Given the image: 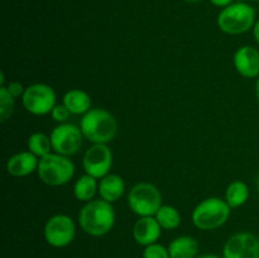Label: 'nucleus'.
Masks as SVG:
<instances>
[{
  "instance_id": "nucleus-31",
  "label": "nucleus",
  "mask_w": 259,
  "mask_h": 258,
  "mask_svg": "<svg viewBox=\"0 0 259 258\" xmlns=\"http://www.w3.org/2000/svg\"><path fill=\"white\" fill-rule=\"evenodd\" d=\"M257 189H258V191H259V175H258V179H257Z\"/></svg>"
},
{
  "instance_id": "nucleus-29",
  "label": "nucleus",
  "mask_w": 259,
  "mask_h": 258,
  "mask_svg": "<svg viewBox=\"0 0 259 258\" xmlns=\"http://www.w3.org/2000/svg\"><path fill=\"white\" fill-rule=\"evenodd\" d=\"M255 95H257V100L259 103V77L257 80V83H255Z\"/></svg>"
},
{
  "instance_id": "nucleus-1",
  "label": "nucleus",
  "mask_w": 259,
  "mask_h": 258,
  "mask_svg": "<svg viewBox=\"0 0 259 258\" xmlns=\"http://www.w3.org/2000/svg\"><path fill=\"white\" fill-rule=\"evenodd\" d=\"M115 223V212L110 202L105 200H91L86 202L78 214L81 229L93 237L108 234Z\"/></svg>"
},
{
  "instance_id": "nucleus-20",
  "label": "nucleus",
  "mask_w": 259,
  "mask_h": 258,
  "mask_svg": "<svg viewBox=\"0 0 259 258\" xmlns=\"http://www.w3.org/2000/svg\"><path fill=\"white\" fill-rule=\"evenodd\" d=\"M154 218L157 219L162 229L172 230L179 228L181 224V214L176 207L171 205H162L158 211L156 212Z\"/></svg>"
},
{
  "instance_id": "nucleus-14",
  "label": "nucleus",
  "mask_w": 259,
  "mask_h": 258,
  "mask_svg": "<svg viewBox=\"0 0 259 258\" xmlns=\"http://www.w3.org/2000/svg\"><path fill=\"white\" fill-rule=\"evenodd\" d=\"M38 163H39V158L32 152H19L8 159L7 171L14 177H24L37 171Z\"/></svg>"
},
{
  "instance_id": "nucleus-12",
  "label": "nucleus",
  "mask_w": 259,
  "mask_h": 258,
  "mask_svg": "<svg viewBox=\"0 0 259 258\" xmlns=\"http://www.w3.org/2000/svg\"><path fill=\"white\" fill-rule=\"evenodd\" d=\"M234 67L243 77L253 78L259 76V51L252 46H243L234 53Z\"/></svg>"
},
{
  "instance_id": "nucleus-28",
  "label": "nucleus",
  "mask_w": 259,
  "mask_h": 258,
  "mask_svg": "<svg viewBox=\"0 0 259 258\" xmlns=\"http://www.w3.org/2000/svg\"><path fill=\"white\" fill-rule=\"evenodd\" d=\"M199 258H222V257H220V255H217V254H211V253H206V254L200 255Z\"/></svg>"
},
{
  "instance_id": "nucleus-32",
  "label": "nucleus",
  "mask_w": 259,
  "mask_h": 258,
  "mask_svg": "<svg viewBox=\"0 0 259 258\" xmlns=\"http://www.w3.org/2000/svg\"><path fill=\"white\" fill-rule=\"evenodd\" d=\"M250 2H259V0H250Z\"/></svg>"
},
{
  "instance_id": "nucleus-4",
  "label": "nucleus",
  "mask_w": 259,
  "mask_h": 258,
  "mask_svg": "<svg viewBox=\"0 0 259 258\" xmlns=\"http://www.w3.org/2000/svg\"><path fill=\"white\" fill-rule=\"evenodd\" d=\"M38 176L40 181L50 186H62L67 184L75 175V164L67 156L51 152L39 158Z\"/></svg>"
},
{
  "instance_id": "nucleus-18",
  "label": "nucleus",
  "mask_w": 259,
  "mask_h": 258,
  "mask_svg": "<svg viewBox=\"0 0 259 258\" xmlns=\"http://www.w3.org/2000/svg\"><path fill=\"white\" fill-rule=\"evenodd\" d=\"M248 197H249V189H248L247 184L239 181V180L230 182L225 191V201L232 209L244 205Z\"/></svg>"
},
{
  "instance_id": "nucleus-9",
  "label": "nucleus",
  "mask_w": 259,
  "mask_h": 258,
  "mask_svg": "<svg viewBox=\"0 0 259 258\" xmlns=\"http://www.w3.org/2000/svg\"><path fill=\"white\" fill-rule=\"evenodd\" d=\"M83 134L75 124H58L51 133L52 149L62 156H72L80 151Z\"/></svg>"
},
{
  "instance_id": "nucleus-7",
  "label": "nucleus",
  "mask_w": 259,
  "mask_h": 258,
  "mask_svg": "<svg viewBox=\"0 0 259 258\" xmlns=\"http://www.w3.org/2000/svg\"><path fill=\"white\" fill-rule=\"evenodd\" d=\"M22 101L28 113L33 115H46L56 106V93L50 85L33 83L25 88Z\"/></svg>"
},
{
  "instance_id": "nucleus-5",
  "label": "nucleus",
  "mask_w": 259,
  "mask_h": 258,
  "mask_svg": "<svg viewBox=\"0 0 259 258\" xmlns=\"http://www.w3.org/2000/svg\"><path fill=\"white\" fill-rule=\"evenodd\" d=\"M255 10L245 3L224 8L218 17V25L227 34H242L255 24Z\"/></svg>"
},
{
  "instance_id": "nucleus-3",
  "label": "nucleus",
  "mask_w": 259,
  "mask_h": 258,
  "mask_svg": "<svg viewBox=\"0 0 259 258\" xmlns=\"http://www.w3.org/2000/svg\"><path fill=\"white\" fill-rule=\"evenodd\" d=\"M232 207L220 197L202 200L192 211V223L201 230H214L229 219Z\"/></svg>"
},
{
  "instance_id": "nucleus-6",
  "label": "nucleus",
  "mask_w": 259,
  "mask_h": 258,
  "mask_svg": "<svg viewBox=\"0 0 259 258\" xmlns=\"http://www.w3.org/2000/svg\"><path fill=\"white\" fill-rule=\"evenodd\" d=\"M128 205L138 217H154L162 206V195L154 185L141 182L129 191Z\"/></svg>"
},
{
  "instance_id": "nucleus-15",
  "label": "nucleus",
  "mask_w": 259,
  "mask_h": 258,
  "mask_svg": "<svg viewBox=\"0 0 259 258\" xmlns=\"http://www.w3.org/2000/svg\"><path fill=\"white\" fill-rule=\"evenodd\" d=\"M124 190H125V184L121 176L115 174L106 175L105 177L100 180L99 184V194L103 200L108 202H115L123 196Z\"/></svg>"
},
{
  "instance_id": "nucleus-13",
  "label": "nucleus",
  "mask_w": 259,
  "mask_h": 258,
  "mask_svg": "<svg viewBox=\"0 0 259 258\" xmlns=\"http://www.w3.org/2000/svg\"><path fill=\"white\" fill-rule=\"evenodd\" d=\"M161 225L154 217H141L133 227V238L139 245H147L157 243L161 235Z\"/></svg>"
},
{
  "instance_id": "nucleus-24",
  "label": "nucleus",
  "mask_w": 259,
  "mask_h": 258,
  "mask_svg": "<svg viewBox=\"0 0 259 258\" xmlns=\"http://www.w3.org/2000/svg\"><path fill=\"white\" fill-rule=\"evenodd\" d=\"M70 110H68L63 104L62 105H56L55 108L52 109V111H51V116H52L53 120L57 121V123L60 124L66 123L68 116H70Z\"/></svg>"
},
{
  "instance_id": "nucleus-25",
  "label": "nucleus",
  "mask_w": 259,
  "mask_h": 258,
  "mask_svg": "<svg viewBox=\"0 0 259 258\" xmlns=\"http://www.w3.org/2000/svg\"><path fill=\"white\" fill-rule=\"evenodd\" d=\"M7 89L8 91H9L10 95H12L14 99L19 98V96H23V94H24V90H25L19 81H13V82H10L9 85L7 86Z\"/></svg>"
},
{
  "instance_id": "nucleus-10",
  "label": "nucleus",
  "mask_w": 259,
  "mask_h": 258,
  "mask_svg": "<svg viewBox=\"0 0 259 258\" xmlns=\"http://www.w3.org/2000/svg\"><path fill=\"white\" fill-rule=\"evenodd\" d=\"M83 169L88 175L98 179H103L109 175L113 166V154L106 144H93L83 154Z\"/></svg>"
},
{
  "instance_id": "nucleus-8",
  "label": "nucleus",
  "mask_w": 259,
  "mask_h": 258,
  "mask_svg": "<svg viewBox=\"0 0 259 258\" xmlns=\"http://www.w3.org/2000/svg\"><path fill=\"white\" fill-rule=\"evenodd\" d=\"M76 235V227L68 215L57 214L47 220L45 225V239L55 248L67 247Z\"/></svg>"
},
{
  "instance_id": "nucleus-21",
  "label": "nucleus",
  "mask_w": 259,
  "mask_h": 258,
  "mask_svg": "<svg viewBox=\"0 0 259 258\" xmlns=\"http://www.w3.org/2000/svg\"><path fill=\"white\" fill-rule=\"evenodd\" d=\"M51 148H52L51 137L46 136L45 133L37 132V133L30 134V137L28 138V149L38 158H42V157L50 154Z\"/></svg>"
},
{
  "instance_id": "nucleus-23",
  "label": "nucleus",
  "mask_w": 259,
  "mask_h": 258,
  "mask_svg": "<svg viewBox=\"0 0 259 258\" xmlns=\"http://www.w3.org/2000/svg\"><path fill=\"white\" fill-rule=\"evenodd\" d=\"M143 258H171L168 253V248L163 247L159 243H153L144 248Z\"/></svg>"
},
{
  "instance_id": "nucleus-26",
  "label": "nucleus",
  "mask_w": 259,
  "mask_h": 258,
  "mask_svg": "<svg viewBox=\"0 0 259 258\" xmlns=\"http://www.w3.org/2000/svg\"><path fill=\"white\" fill-rule=\"evenodd\" d=\"M210 2H211L214 5H217V7L227 8L232 4L233 0H210Z\"/></svg>"
},
{
  "instance_id": "nucleus-11",
  "label": "nucleus",
  "mask_w": 259,
  "mask_h": 258,
  "mask_svg": "<svg viewBox=\"0 0 259 258\" xmlns=\"http://www.w3.org/2000/svg\"><path fill=\"white\" fill-rule=\"evenodd\" d=\"M223 258H259V238L249 232H240L227 240Z\"/></svg>"
},
{
  "instance_id": "nucleus-2",
  "label": "nucleus",
  "mask_w": 259,
  "mask_h": 258,
  "mask_svg": "<svg viewBox=\"0 0 259 258\" xmlns=\"http://www.w3.org/2000/svg\"><path fill=\"white\" fill-rule=\"evenodd\" d=\"M80 129L83 138L93 142L94 144H108L116 136L118 124L115 118L105 109H90L83 114L80 121Z\"/></svg>"
},
{
  "instance_id": "nucleus-19",
  "label": "nucleus",
  "mask_w": 259,
  "mask_h": 258,
  "mask_svg": "<svg viewBox=\"0 0 259 258\" xmlns=\"http://www.w3.org/2000/svg\"><path fill=\"white\" fill-rule=\"evenodd\" d=\"M98 190L99 185L96 182V179L88 174L81 176L73 185V195L80 201H91Z\"/></svg>"
},
{
  "instance_id": "nucleus-27",
  "label": "nucleus",
  "mask_w": 259,
  "mask_h": 258,
  "mask_svg": "<svg viewBox=\"0 0 259 258\" xmlns=\"http://www.w3.org/2000/svg\"><path fill=\"white\" fill-rule=\"evenodd\" d=\"M253 34H254L255 40H257V43L259 45V20L255 23L254 27H253Z\"/></svg>"
},
{
  "instance_id": "nucleus-17",
  "label": "nucleus",
  "mask_w": 259,
  "mask_h": 258,
  "mask_svg": "<svg viewBox=\"0 0 259 258\" xmlns=\"http://www.w3.org/2000/svg\"><path fill=\"white\" fill-rule=\"evenodd\" d=\"M168 253L171 258H196L199 253V243L189 235L177 237L169 243Z\"/></svg>"
},
{
  "instance_id": "nucleus-16",
  "label": "nucleus",
  "mask_w": 259,
  "mask_h": 258,
  "mask_svg": "<svg viewBox=\"0 0 259 258\" xmlns=\"http://www.w3.org/2000/svg\"><path fill=\"white\" fill-rule=\"evenodd\" d=\"M63 105L70 110L71 114L83 115L91 109V98L86 91L72 89L63 95Z\"/></svg>"
},
{
  "instance_id": "nucleus-30",
  "label": "nucleus",
  "mask_w": 259,
  "mask_h": 258,
  "mask_svg": "<svg viewBox=\"0 0 259 258\" xmlns=\"http://www.w3.org/2000/svg\"><path fill=\"white\" fill-rule=\"evenodd\" d=\"M189 3H197V2H201V0H186Z\"/></svg>"
},
{
  "instance_id": "nucleus-22",
  "label": "nucleus",
  "mask_w": 259,
  "mask_h": 258,
  "mask_svg": "<svg viewBox=\"0 0 259 258\" xmlns=\"http://www.w3.org/2000/svg\"><path fill=\"white\" fill-rule=\"evenodd\" d=\"M14 100L8 91L7 86H0V121L4 123L12 115L14 109Z\"/></svg>"
}]
</instances>
